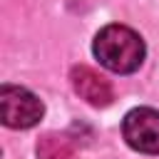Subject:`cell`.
I'll use <instances>...</instances> for the list:
<instances>
[{
    "mask_svg": "<svg viewBox=\"0 0 159 159\" xmlns=\"http://www.w3.org/2000/svg\"><path fill=\"white\" fill-rule=\"evenodd\" d=\"M92 52L107 70L129 75L144 62V40L127 25H107L94 35Z\"/></svg>",
    "mask_w": 159,
    "mask_h": 159,
    "instance_id": "cell-1",
    "label": "cell"
},
{
    "mask_svg": "<svg viewBox=\"0 0 159 159\" xmlns=\"http://www.w3.org/2000/svg\"><path fill=\"white\" fill-rule=\"evenodd\" d=\"M45 114V107L37 94L17 84H2L0 89V117L10 129H30Z\"/></svg>",
    "mask_w": 159,
    "mask_h": 159,
    "instance_id": "cell-2",
    "label": "cell"
},
{
    "mask_svg": "<svg viewBox=\"0 0 159 159\" xmlns=\"http://www.w3.org/2000/svg\"><path fill=\"white\" fill-rule=\"evenodd\" d=\"M122 134L132 149L142 154H159V112L152 107H137L127 112Z\"/></svg>",
    "mask_w": 159,
    "mask_h": 159,
    "instance_id": "cell-3",
    "label": "cell"
},
{
    "mask_svg": "<svg viewBox=\"0 0 159 159\" xmlns=\"http://www.w3.org/2000/svg\"><path fill=\"white\" fill-rule=\"evenodd\" d=\"M70 80H72L75 92H77L87 104H92V107H107V104L114 99V92H112L109 80L102 77L97 70H92V67H87V65L72 67Z\"/></svg>",
    "mask_w": 159,
    "mask_h": 159,
    "instance_id": "cell-4",
    "label": "cell"
},
{
    "mask_svg": "<svg viewBox=\"0 0 159 159\" xmlns=\"http://www.w3.org/2000/svg\"><path fill=\"white\" fill-rule=\"evenodd\" d=\"M37 159H80V154L65 134L50 132L37 139Z\"/></svg>",
    "mask_w": 159,
    "mask_h": 159,
    "instance_id": "cell-5",
    "label": "cell"
}]
</instances>
